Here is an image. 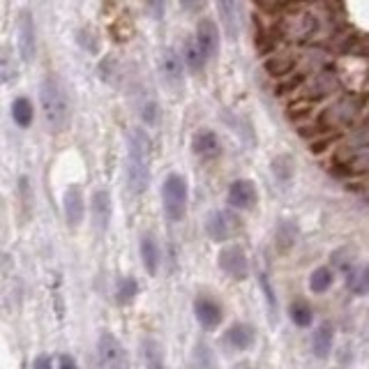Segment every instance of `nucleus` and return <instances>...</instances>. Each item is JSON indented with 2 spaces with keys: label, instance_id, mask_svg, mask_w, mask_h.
I'll return each mask as SVG.
<instances>
[{
  "label": "nucleus",
  "instance_id": "1",
  "mask_svg": "<svg viewBox=\"0 0 369 369\" xmlns=\"http://www.w3.org/2000/svg\"><path fill=\"white\" fill-rule=\"evenodd\" d=\"M272 32L279 42L291 46L316 44L332 35V19L321 8L298 3L282 10L279 19L272 23Z\"/></svg>",
  "mask_w": 369,
  "mask_h": 369
},
{
  "label": "nucleus",
  "instance_id": "2",
  "mask_svg": "<svg viewBox=\"0 0 369 369\" xmlns=\"http://www.w3.org/2000/svg\"><path fill=\"white\" fill-rule=\"evenodd\" d=\"M369 106L367 97L355 93H339L332 97L321 111L314 115L312 122L303 127V136H316V139H330L337 143L348 129H353L362 120Z\"/></svg>",
  "mask_w": 369,
  "mask_h": 369
},
{
  "label": "nucleus",
  "instance_id": "3",
  "mask_svg": "<svg viewBox=\"0 0 369 369\" xmlns=\"http://www.w3.org/2000/svg\"><path fill=\"white\" fill-rule=\"evenodd\" d=\"M153 164V141L146 129L134 127L127 134V187L134 196H141L150 184Z\"/></svg>",
  "mask_w": 369,
  "mask_h": 369
},
{
  "label": "nucleus",
  "instance_id": "4",
  "mask_svg": "<svg viewBox=\"0 0 369 369\" xmlns=\"http://www.w3.org/2000/svg\"><path fill=\"white\" fill-rule=\"evenodd\" d=\"M39 104H42L44 122L53 134L63 132L70 120V104H67L63 86L53 77H46L39 86Z\"/></svg>",
  "mask_w": 369,
  "mask_h": 369
},
{
  "label": "nucleus",
  "instance_id": "5",
  "mask_svg": "<svg viewBox=\"0 0 369 369\" xmlns=\"http://www.w3.org/2000/svg\"><path fill=\"white\" fill-rule=\"evenodd\" d=\"M341 93V79L337 72L323 70L319 74H314L312 79H307L303 86L293 93V100L303 102L305 106H314L323 100H332Z\"/></svg>",
  "mask_w": 369,
  "mask_h": 369
},
{
  "label": "nucleus",
  "instance_id": "6",
  "mask_svg": "<svg viewBox=\"0 0 369 369\" xmlns=\"http://www.w3.org/2000/svg\"><path fill=\"white\" fill-rule=\"evenodd\" d=\"M189 184L180 173H169L162 182V206L169 222H182L187 215Z\"/></svg>",
  "mask_w": 369,
  "mask_h": 369
},
{
  "label": "nucleus",
  "instance_id": "7",
  "mask_svg": "<svg viewBox=\"0 0 369 369\" xmlns=\"http://www.w3.org/2000/svg\"><path fill=\"white\" fill-rule=\"evenodd\" d=\"M243 231V220L238 210H213L206 217V234L213 243H229Z\"/></svg>",
  "mask_w": 369,
  "mask_h": 369
},
{
  "label": "nucleus",
  "instance_id": "8",
  "mask_svg": "<svg viewBox=\"0 0 369 369\" xmlns=\"http://www.w3.org/2000/svg\"><path fill=\"white\" fill-rule=\"evenodd\" d=\"M95 355H97V369H125L127 355L120 339L113 332H102L95 344Z\"/></svg>",
  "mask_w": 369,
  "mask_h": 369
},
{
  "label": "nucleus",
  "instance_id": "9",
  "mask_svg": "<svg viewBox=\"0 0 369 369\" xmlns=\"http://www.w3.org/2000/svg\"><path fill=\"white\" fill-rule=\"evenodd\" d=\"M217 265L227 277H231L234 282H245L249 277V256L240 245H229L222 247V252L217 254Z\"/></svg>",
  "mask_w": 369,
  "mask_h": 369
},
{
  "label": "nucleus",
  "instance_id": "10",
  "mask_svg": "<svg viewBox=\"0 0 369 369\" xmlns=\"http://www.w3.org/2000/svg\"><path fill=\"white\" fill-rule=\"evenodd\" d=\"M17 49L23 63H32L37 53V32L30 10H21L17 17Z\"/></svg>",
  "mask_w": 369,
  "mask_h": 369
},
{
  "label": "nucleus",
  "instance_id": "11",
  "mask_svg": "<svg viewBox=\"0 0 369 369\" xmlns=\"http://www.w3.org/2000/svg\"><path fill=\"white\" fill-rule=\"evenodd\" d=\"M194 319L199 321V325L203 330L213 332L222 325L224 307L220 300H215L213 296H199L194 300Z\"/></svg>",
  "mask_w": 369,
  "mask_h": 369
},
{
  "label": "nucleus",
  "instance_id": "12",
  "mask_svg": "<svg viewBox=\"0 0 369 369\" xmlns=\"http://www.w3.org/2000/svg\"><path fill=\"white\" fill-rule=\"evenodd\" d=\"M217 15L222 19V28L231 42L240 37L243 30V0H215Z\"/></svg>",
  "mask_w": 369,
  "mask_h": 369
},
{
  "label": "nucleus",
  "instance_id": "13",
  "mask_svg": "<svg viewBox=\"0 0 369 369\" xmlns=\"http://www.w3.org/2000/svg\"><path fill=\"white\" fill-rule=\"evenodd\" d=\"M303 56H305L303 49H298V51H282V53H277V56H272V58L265 60L263 70L268 72L272 79L284 81V79H289V77H293V74H296L300 63H303Z\"/></svg>",
  "mask_w": 369,
  "mask_h": 369
},
{
  "label": "nucleus",
  "instance_id": "14",
  "mask_svg": "<svg viewBox=\"0 0 369 369\" xmlns=\"http://www.w3.org/2000/svg\"><path fill=\"white\" fill-rule=\"evenodd\" d=\"M227 201L229 206L243 213V210H252L256 206L258 201V192H256V184L247 180V178H238L229 184V192H227Z\"/></svg>",
  "mask_w": 369,
  "mask_h": 369
},
{
  "label": "nucleus",
  "instance_id": "15",
  "mask_svg": "<svg viewBox=\"0 0 369 369\" xmlns=\"http://www.w3.org/2000/svg\"><path fill=\"white\" fill-rule=\"evenodd\" d=\"M256 341V330L252 323H245V321H236L234 325L227 328L224 332V344H227L231 351L236 353H245L254 346Z\"/></svg>",
  "mask_w": 369,
  "mask_h": 369
},
{
  "label": "nucleus",
  "instance_id": "16",
  "mask_svg": "<svg viewBox=\"0 0 369 369\" xmlns=\"http://www.w3.org/2000/svg\"><path fill=\"white\" fill-rule=\"evenodd\" d=\"M160 77L169 88H178L182 84V72H184V60L178 56L173 49H164L160 53Z\"/></svg>",
  "mask_w": 369,
  "mask_h": 369
},
{
  "label": "nucleus",
  "instance_id": "17",
  "mask_svg": "<svg viewBox=\"0 0 369 369\" xmlns=\"http://www.w3.org/2000/svg\"><path fill=\"white\" fill-rule=\"evenodd\" d=\"M192 153L203 162H213L222 155V141L213 129H199L192 136Z\"/></svg>",
  "mask_w": 369,
  "mask_h": 369
},
{
  "label": "nucleus",
  "instance_id": "18",
  "mask_svg": "<svg viewBox=\"0 0 369 369\" xmlns=\"http://www.w3.org/2000/svg\"><path fill=\"white\" fill-rule=\"evenodd\" d=\"M63 213H65V222L70 229H79L81 222L86 217V201H84V192L81 187H70L63 196Z\"/></svg>",
  "mask_w": 369,
  "mask_h": 369
},
{
  "label": "nucleus",
  "instance_id": "19",
  "mask_svg": "<svg viewBox=\"0 0 369 369\" xmlns=\"http://www.w3.org/2000/svg\"><path fill=\"white\" fill-rule=\"evenodd\" d=\"M91 210H93L95 229H97L100 234H104L108 229V224H111V217H113V203H111V196H108L106 189H97V192L93 194Z\"/></svg>",
  "mask_w": 369,
  "mask_h": 369
},
{
  "label": "nucleus",
  "instance_id": "20",
  "mask_svg": "<svg viewBox=\"0 0 369 369\" xmlns=\"http://www.w3.org/2000/svg\"><path fill=\"white\" fill-rule=\"evenodd\" d=\"M139 254H141V263H143V268H146V272L150 277H155L162 263V252H160V243H157V238L150 234V231H146V234L141 236Z\"/></svg>",
  "mask_w": 369,
  "mask_h": 369
},
{
  "label": "nucleus",
  "instance_id": "21",
  "mask_svg": "<svg viewBox=\"0 0 369 369\" xmlns=\"http://www.w3.org/2000/svg\"><path fill=\"white\" fill-rule=\"evenodd\" d=\"M194 39H196V44L201 46L206 60H213L217 56V51H220V30H217V26L210 21V19H203L199 23Z\"/></svg>",
  "mask_w": 369,
  "mask_h": 369
},
{
  "label": "nucleus",
  "instance_id": "22",
  "mask_svg": "<svg viewBox=\"0 0 369 369\" xmlns=\"http://www.w3.org/2000/svg\"><path fill=\"white\" fill-rule=\"evenodd\" d=\"M332 346H334V325L323 321L321 325H316V330L312 334V353L319 360H325L332 353Z\"/></svg>",
  "mask_w": 369,
  "mask_h": 369
},
{
  "label": "nucleus",
  "instance_id": "23",
  "mask_svg": "<svg viewBox=\"0 0 369 369\" xmlns=\"http://www.w3.org/2000/svg\"><path fill=\"white\" fill-rule=\"evenodd\" d=\"M141 355L146 369H167V355H164V348L155 337L141 339Z\"/></svg>",
  "mask_w": 369,
  "mask_h": 369
},
{
  "label": "nucleus",
  "instance_id": "24",
  "mask_svg": "<svg viewBox=\"0 0 369 369\" xmlns=\"http://www.w3.org/2000/svg\"><path fill=\"white\" fill-rule=\"evenodd\" d=\"M346 289L353 296H369V263L367 265H355L346 272Z\"/></svg>",
  "mask_w": 369,
  "mask_h": 369
},
{
  "label": "nucleus",
  "instance_id": "25",
  "mask_svg": "<svg viewBox=\"0 0 369 369\" xmlns=\"http://www.w3.org/2000/svg\"><path fill=\"white\" fill-rule=\"evenodd\" d=\"M139 291H141V286H139V279L136 277H132V275L120 277L118 282H115V291H113L115 303H118L120 307L132 305L136 300V296H139Z\"/></svg>",
  "mask_w": 369,
  "mask_h": 369
},
{
  "label": "nucleus",
  "instance_id": "26",
  "mask_svg": "<svg viewBox=\"0 0 369 369\" xmlns=\"http://www.w3.org/2000/svg\"><path fill=\"white\" fill-rule=\"evenodd\" d=\"M298 243V227L293 222H279L275 231V247L279 254L293 249V245Z\"/></svg>",
  "mask_w": 369,
  "mask_h": 369
},
{
  "label": "nucleus",
  "instance_id": "27",
  "mask_svg": "<svg viewBox=\"0 0 369 369\" xmlns=\"http://www.w3.org/2000/svg\"><path fill=\"white\" fill-rule=\"evenodd\" d=\"M182 60H184V67H187L189 72H201L203 65H206V56H203L201 46L196 44V39H184L182 44Z\"/></svg>",
  "mask_w": 369,
  "mask_h": 369
},
{
  "label": "nucleus",
  "instance_id": "28",
  "mask_svg": "<svg viewBox=\"0 0 369 369\" xmlns=\"http://www.w3.org/2000/svg\"><path fill=\"white\" fill-rule=\"evenodd\" d=\"M32 115H35V108H32V102L28 97H17L12 102V120L17 127H30Z\"/></svg>",
  "mask_w": 369,
  "mask_h": 369
},
{
  "label": "nucleus",
  "instance_id": "29",
  "mask_svg": "<svg viewBox=\"0 0 369 369\" xmlns=\"http://www.w3.org/2000/svg\"><path fill=\"white\" fill-rule=\"evenodd\" d=\"M332 282H334L332 265H319V268L312 270V275H310V291L321 296V293H325L328 289H330Z\"/></svg>",
  "mask_w": 369,
  "mask_h": 369
},
{
  "label": "nucleus",
  "instance_id": "30",
  "mask_svg": "<svg viewBox=\"0 0 369 369\" xmlns=\"http://www.w3.org/2000/svg\"><path fill=\"white\" fill-rule=\"evenodd\" d=\"M289 319L293 325L298 328H310L314 321V310L307 300H293L289 305Z\"/></svg>",
  "mask_w": 369,
  "mask_h": 369
},
{
  "label": "nucleus",
  "instance_id": "31",
  "mask_svg": "<svg viewBox=\"0 0 369 369\" xmlns=\"http://www.w3.org/2000/svg\"><path fill=\"white\" fill-rule=\"evenodd\" d=\"M272 173H275V180H279L282 184H286L293 178V162L291 157L279 155L272 160Z\"/></svg>",
  "mask_w": 369,
  "mask_h": 369
},
{
  "label": "nucleus",
  "instance_id": "32",
  "mask_svg": "<svg viewBox=\"0 0 369 369\" xmlns=\"http://www.w3.org/2000/svg\"><path fill=\"white\" fill-rule=\"evenodd\" d=\"M194 367L196 369H217L215 353L210 351V346L203 344V341L194 348Z\"/></svg>",
  "mask_w": 369,
  "mask_h": 369
},
{
  "label": "nucleus",
  "instance_id": "33",
  "mask_svg": "<svg viewBox=\"0 0 369 369\" xmlns=\"http://www.w3.org/2000/svg\"><path fill=\"white\" fill-rule=\"evenodd\" d=\"M330 263H332V270H341L346 275L348 270L355 268V254L353 249H337L334 254L330 256Z\"/></svg>",
  "mask_w": 369,
  "mask_h": 369
},
{
  "label": "nucleus",
  "instance_id": "34",
  "mask_svg": "<svg viewBox=\"0 0 369 369\" xmlns=\"http://www.w3.org/2000/svg\"><path fill=\"white\" fill-rule=\"evenodd\" d=\"M254 3L258 5V8H263V10H275V8H291V5H298V3H303V0H254Z\"/></svg>",
  "mask_w": 369,
  "mask_h": 369
},
{
  "label": "nucleus",
  "instance_id": "35",
  "mask_svg": "<svg viewBox=\"0 0 369 369\" xmlns=\"http://www.w3.org/2000/svg\"><path fill=\"white\" fill-rule=\"evenodd\" d=\"M141 118L143 122H148V125H155L157 122V106H155V102H143V106H141Z\"/></svg>",
  "mask_w": 369,
  "mask_h": 369
},
{
  "label": "nucleus",
  "instance_id": "36",
  "mask_svg": "<svg viewBox=\"0 0 369 369\" xmlns=\"http://www.w3.org/2000/svg\"><path fill=\"white\" fill-rule=\"evenodd\" d=\"M32 369H53V360H51V355L39 353L37 358L32 360Z\"/></svg>",
  "mask_w": 369,
  "mask_h": 369
},
{
  "label": "nucleus",
  "instance_id": "37",
  "mask_svg": "<svg viewBox=\"0 0 369 369\" xmlns=\"http://www.w3.org/2000/svg\"><path fill=\"white\" fill-rule=\"evenodd\" d=\"M58 369H79V362L72 358V355H67V353H63L58 358Z\"/></svg>",
  "mask_w": 369,
  "mask_h": 369
},
{
  "label": "nucleus",
  "instance_id": "38",
  "mask_svg": "<svg viewBox=\"0 0 369 369\" xmlns=\"http://www.w3.org/2000/svg\"><path fill=\"white\" fill-rule=\"evenodd\" d=\"M180 3V8L182 10H187V12H196L203 5V0H178Z\"/></svg>",
  "mask_w": 369,
  "mask_h": 369
},
{
  "label": "nucleus",
  "instance_id": "39",
  "mask_svg": "<svg viewBox=\"0 0 369 369\" xmlns=\"http://www.w3.org/2000/svg\"><path fill=\"white\" fill-rule=\"evenodd\" d=\"M150 10H153V17L155 19H160L162 17V10H164V0H153V8H150Z\"/></svg>",
  "mask_w": 369,
  "mask_h": 369
},
{
  "label": "nucleus",
  "instance_id": "40",
  "mask_svg": "<svg viewBox=\"0 0 369 369\" xmlns=\"http://www.w3.org/2000/svg\"><path fill=\"white\" fill-rule=\"evenodd\" d=\"M231 369H254V367H252L249 360H240V362H236V365L231 367Z\"/></svg>",
  "mask_w": 369,
  "mask_h": 369
}]
</instances>
